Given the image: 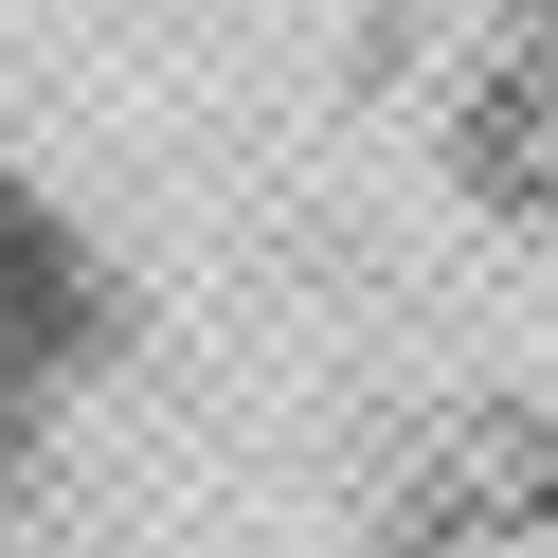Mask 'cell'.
<instances>
[{
  "mask_svg": "<svg viewBox=\"0 0 558 558\" xmlns=\"http://www.w3.org/2000/svg\"><path fill=\"white\" fill-rule=\"evenodd\" d=\"M109 342H126V289H109V253L73 234V198L37 181V162L0 145V469L54 433V414L109 378Z\"/></svg>",
  "mask_w": 558,
  "mask_h": 558,
  "instance_id": "6da1fadb",
  "label": "cell"
}]
</instances>
